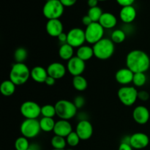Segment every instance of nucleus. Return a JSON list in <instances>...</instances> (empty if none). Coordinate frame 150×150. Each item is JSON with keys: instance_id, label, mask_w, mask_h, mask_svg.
Wrapping results in <instances>:
<instances>
[{"instance_id": "f257e3e1", "label": "nucleus", "mask_w": 150, "mask_h": 150, "mask_svg": "<svg viewBox=\"0 0 150 150\" xmlns=\"http://www.w3.org/2000/svg\"><path fill=\"white\" fill-rule=\"evenodd\" d=\"M126 65L134 73H145L150 67L149 57L142 50H133L127 54Z\"/></svg>"}, {"instance_id": "f03ea898", "label": "nucleus", "mask_w": 150, "mask_h": 150, "mask_svg": "<svg viewBox=\"0 0 150 150\" xmlns=\"http://www.w3.org/2000/svg\"><path fill=\"white\" fill-rule=\"evenodd\" d=\"M92 48L94 56L100 60H106L111 58L115 50L114 42L108 38H103L93 45Z\"/></svg>"}, {"instance_id": "7ed1b4c3", "label": "nucleus", "mask_w": 150, "mask_h": 150, "mask_svg": "<svg viewBox=\"0 0 150 150\" xmlns=\"http://www.w3.org/2000/svg\"><path fill=\"white\" fill-rule=\"evenodd\" d=\"M31 77V70L24 63H16L10 72V80L16 86L24 84Z\"/></svg>"}, {"instance_id": "20e7f679", "label": "nucleus", "mask_w": 150, "mask_h": 150, "mask_svg": "<svg viewBox=\"0 0 150 150\" xmlns=\"http://www.w3.org/2000/svg\"><path fill=\"white\" fill-rule=\"evenodd\" d=\"M57 115L60 120H69L76 115L77 109L74 103L67 100H60L55 104Z\"/></svg>"}, {"instance_id": "39448f33", "label": "nucleus", "mask_w": 150, "mask_h": 150, "mask_svg": "<svg viewBox=\"0 0 150 150\" xmlns=\"http://www.w3.org/2000/svg\"><path fill=\"white\" fill-rule=\"evenodd\" d=\"M64 7L59 0H48L42 8L43 16L48 20L59 19L64 13Z\"/></svg>"}, {"instance_id": "423d86ee", "label": "nucleus", "mask_w": 150, "mask_h": 150, "mask_svg": "<svg viewBox=\"0 0 150 150\" xmlns=\"http://www.w3.org/2000/svg\"><path fill=\"white\" fill-rule=\"evenodd\" d=\"M21 133L26 139H33L38 136L41 128L38 119H25L21 125Z\"/></svg>"}, {"instance_id": "0eeeda50", "label": "nucleus", "mask_w": 150, "mask_h": 150, "mask_svg": "<svg viewBox=\"0 0 150 150\" xmlns=\"http://www.w3.org/2000/svg\"><path fill=\"white\" fill-rule=\"evenodd\" d=\"M104 28L100 24L99 22H93L85 29L86 41L89 44L95 43L103 38Z\"/></svg>"}, {"instance_id": "6e6552de", "label": "nucleus", "mask_w": 150, "mask_h": 150, "mask_svg": "<svg viewBox=\"0 0 150 150\" xmlns=\"http://www.w3.org/2000/svg\"><path fill=\"white\" fill-rule=\"evenodd\" d=\"M137 89L133 86H123L118 91V98L123 105L126 106H131L138 99Z\"/></svg>"}, {"instance_id": "1a4fd4ad", "label": "nucleus", "mask_w": 150, "mask_h": 150, "mask_svg": "<svg viewBox=\"0 0 150 150\" xmlns=\"http://www.w3.org/2000/svg\"><path fill=\"white\" fill-rule=\"evenodd\" d=\"M20 111L25 119H38L41 114V107L34 101H26L21 105Z\"/></svg>"}, {"instance_id": "9d476101", "label": "nucleus", "mask_w": 150, "mask_h": 150, "mask_svg": "<svg viewBox=\"0 0 150 150\" xmlns=\"http://www.w3.org/2000/svg\"><path fill=\"white\" fill-rule=\"evenodd\" d=\"M67 43L73 48H78L82 46L86 41L85 31L81 28H73L67 32Z\"/></svg>"}, {"instance_id": "9b49d317", "label": "nucleus", "mask_w": 150, "mask_h": 150, "mask_svg": "<svg viewBox=\"0 0 150 150\" xmlns=\"http://www.w3.org/2000/svg\"><path fill=\"white\" fill-rule=\"evenodd\" d=\"M86 68L85 62L78 57H73L67 61V70L73 76V77L81 76Z\"/></svg>"}, {"instance_id": "f8f14e48", "label": "nucleus", "mask_w": 150, "mask_h": 150, "mask_svg": "<svg viewBox=\"0 0 150 150\" xmlns=\"http://www.w3.org/2000/svg\"><path fill=\"white\" fill-rule=\"evenodd\" d=\"M76 132L80 137L81 140H88L93 134V127L89 121L82 120L77 124Z\"/></svg>"}, {"instance_id": "ddd939ff", "label": "nucleus", "mask_w": 150, "mask_h": 150, "mask_svg": "<svg viewBox=\"0 0 150 150\" xmlns=\"http://www.w3.org/2000/svg\"><path fill=\"white\" fill-rule=\"evenodd\" d=\"M130 145L133 149H142L146 147L149 143V139L144 133H136L130 136Z\"/></svg>"}, {"instance_id": "4468645a", "label": "nucleus", "mask_w": 150, "mask_h": 150, "mask_svg": "<svg viewBox=\"0 0 150 150\" xmlns=\"http://www.w3.org/2000/svg\"><path fill=\"white\" fill-rule=\"evenodd\" d=\"M150 114L148 108L143 105L136 107L133 111V118L136 123L139 125H145L149 120Z\"/></svg>"}, {"instance_id": "2eb2a0df", "label": "nucleus", "mask_w": 150, "mask_h": 150, "mask_svg": "<svg viewBox=\"0 0 150 150\" xmlns=\"http://www.w3.org/2000/svg\"><path fill=\"white\" fill-rule=\"evenodd\" d=\"M45 29L50 36L58 38L59 35L63 32V24L59 19H51L47 22Z\"/></svg>"}, {"instance_id": "dca6fc26", "label": "nucleus", "mask_w": 150, "mask_h": 150, "mask_svg": "<svg viewBox=\"0 0 150 150\" xmlns=\"http://www.w3.org/2000/svg\"><path fill=\"white\" fill-rule=\"evenodd\" d=\"M71 132H73V127L68 120H60L56 122L54 133L56 136L66 138Z\"/></svg>"}, {"instance_id": "f3484780", "label": "nucleus", "mask_w": 150, "mask_h": 150, "mask_svg": "<svg viewBox=\"0 0 150 150\" xmlns=\"http://www.w3.org/2000/svg\"><path fill=\"white\" fill-rule=\"evenodd\" d=\"M66 71L67 68L65 66L60 62H53L47 67L48 76L54 78L56 80L64 77L66 74Z\"/></svg>"}, {"instance_id": "a211bd4d", "label": "nucleus", "mask_w": 150, "mask_h": 150, "mask_svg": "<svg viewBox=\"0 0 150 150\" xmlns=\"http://www.w3.org/2000/svg\"><path fill=\"white\" fill-rule=\"evenodd\" d=\"M134 73L127 67L121 68L116 73L115 79L119 83L122 85H127L132 83L133 80Z\"/></svg>"}, {"instance_id": "6ab92c4d", "label": "nucleus", "mask_w": 150, "mask_h": 150, "mask_svg": "<svg viewBox=\"0 0 150 150\" xmlns=\"http://www.w3.org/2000/svg\"><path fill=\"white\" fill-rule=\"evenodd\" d=\"M136 16H137V12L133 5L122 7L120 12V19L122 21L125 23H130L134 21Z\"/></svg>"}, {"instance_id": "aec40b11", "label": "nucleus", "mask_w": 150, "mask_h": 150, "mask_svg": "<svg viewBox=\"0 0 150 150\" xmlns=\"http://www.w3.org/2000/svg\"><path fill=\"white\" fill-rule=\"evenodd\" d=\"M48 76L46 69L41 66H36L31 70V78L38 83H45Z\"/></svg>"}, {"instance_id": "412c9836", "label": "nucleus", "mask_w": 150, "mask_h": 150, "mask_svg": "<svg viewBox=\"0 0 150 150\" xmlns=\"http://www.w3.org/2000/svg\"><path fill=\"white\" fill-rule=\"evenodd\" d=\"M99 23L104 29H112L117 23V17L111 13H103Z\"/></svg>"}, {"instance_id": "4be33fe9", "label": "nucleus", "mask_w": 150, "mask_h": 150, "mask_svg": "<svg viewBox=\"0 0 150 150\" xmlns=\"http://www.w3.org/2000/svg\"><path fill=\"white\" fill-rule=\"evenodd\" d=\"M77 56L79 58L82 59L83 61L86 62L87 60L91 59L94 56L93 48L88 45H82L79 47L77 50Z\"/></svg>"}, {"instance_id": "5701e85b", "label": "nucleus", "mask_w": 150, "mask_h": 150, "mask_svg": "<svg viewBox=\"0 0 150 150\" xmlns=\"http://www.w3.org/2000/svg\"><path fill=\"white\" fill-rule=\"evenodd\" d=\"M16 85L10 79L4 81L0 84V92L4 96H11L16 91Z\"/></svg>"}, {"instance_id": "b1692460", "label": "nucleus", "mask_w": 150, "mask_h": 150, "mask_svg": "<svg viewBox=\"0 0 150 150\" xmlns=\"http://www.w3.org/2000/svg\"><path fill=\"white\" fill-rule=\"evenodd\" d=\"M73 48H74L68 43L62 44L59 49V56L62 59L69 61L73 57V53H74Z\"/></svg>"}, {"instance_id": "393cba45", "label": "nucleus", "mask_w": 150, "mask_h": 150, "mask_svg": "<svg viewBox=\"0 0 150 150\" xmlns=\"http://www.w3.org/2000/svg\"><path fill=\"white\" fill-rule=\"evenodd\" d=\"M55 121L53 118H48V117H42L40 120V125L41 130L44 132L54 131V127H55Z\"/></svg>"}, {"instance_id": "a878e982", "label": "nucleus", "mask_w": 150, "mask_h": 150, "mask_svg": "<svg viewBox=\"0 0 150 150\" xmlns=\"http://www.w3.org/2000/svg\"><path fill=\"white\" fill-rule=\"evenodd\" d=\"M73 86L79 92H83L88 86L87 81L82 76H75L73 79Z\"/></svg>"}, {"instance_id": "bb28decb", "label": "nucleus", "mask_w": 150, "mask_h": 150, "mask_svg": "<svg viewBox=\"0 0 150 150\" xmlns=\"http://www.w3.org/2000/svg\"><path fill=\"white\" fill-rule=\"evenodd\" d=\"M51 146L54 147V149H64L66 145H67V141L65 138L59 136H54L51 139Z\"/></svg>"}, {"instance_id": "cd10ccee", "label": "nucleus", "mask_w": 150, "mask_h": 150, "mask_svg": "<svg viewBox=\"0 0 150 150\" xmlns=\"http://www.w3.org/2000/svg\"><path fill=\"white\" fill-rule=\"evenodd\" d=\"M28 57V52L26 48L23 47L18 48L15 51L14 59L16 63H23Z\"/></svg>"}, {"instance_id": "c85d7f7f", "label": "nucleus", "mask_w": 150, "mask_h": 150, "mask_svg": "<svg viewBox=\"0 0 150 150\" xmlns=\"http://www.w3.org/2000/svg\"><path fill=\"white\" fill-rule=\"evenodd\" d=\"M103 10L100 7H95L89 8L88 10L87 15L90 17L93 22H99L101 16L103 15Z\"/></svg>"}, {"instance_id": "c756f323", "label": "nucleus", "mask_w": 150, "mask_h": 150, "mask_svg": "<svg viewBox=\"0 0 150 150\" xmlns=\"http://www.w3.org/2000/svg\"><path fill=\"white\" fill-rule=\"evenodd\" d=\"M126 38V34L122 29H116L112 32L111 40L114 43H122Z\"/></svg>"}, {"instance_id": "7c9ffc66", "label": "nucleus", "mask_w": 150, "mask_h": 150, "mask_svg": "<svg viewBox=\"0 0 150 150\" xmlns=\"http://www.w3.org/2000/svg\"><path fill=\"white\" fill-rule=\"evenodd\" d=\"M41 114L42 117H48V118H54L55 115H57L56 112L55 105H45L41 107Z\"/></svg>"}, {"instance_id": "2f4dec72", "label": "nucleus", "mask_w": 150, "mask_h": 150, "mask_svg": "<svg viewBox=\"0 0 150 150\" xmlns=\"http://www.w3.org/2000/svg\"><path fill=\"white\" fill-rule=\"evenodd\" d=\"M29 145L30 144L28 141V139L24 136L18 138L15 142V148L16 150H27Z\"/></svg>"}, {"instance_id": "473e14b6", "label": "nucleus", "mask_w": 150, "mask_h": 150, "mask_svg": "<svg viewBox=\"0 0 150 150\" xmlns=\"http://www.w3.org/2000/svg\"><path fill=\"white\" fill-rule=\"evenodd\" d=\"M80 137L79 136V135L77 134L76 132H71L68 136L66 137V141H67V144L69 146H72V147H74V146H78V144L80 142Z\"/></svg>"}, {"instance_id": "72a5a7b5", "label": "nucleus", "mask_w": 150, "mask_h": 150, "mask_svg": "<svg viewBox=\"0 0 150 150\" xmlns=\"http://www.w3.org/2000/svg\"><path fill=\"white\" fill-rule=\"evenodd\" d=\"M146 76L145 73H134L133 83L136 86H142L146 83Z\"/></svg>"}, {"instance_id": "f704fd0d", "label": "nucleus", "mask_w": 150, "mask_h": 150, "mask_svg": "<svg viewBox=\"0 0 150 150\" xmlns=\"http://www.w3.org/2000/svg\"><path fill=\"white\" fill-rule=\"evenodd\" d=\"M74 104L77 108H81L85 105V99L83 96H79L76 97L74 99Z\"/></svg>"}, {"instance_id": "c9c22d12", "label": "nucleus", "mask_w": 150, "mask_h": 150, "mask_svg": "<svg viewBox=\"0 0 150 150\" xmlns=\"http://www.w3.org/2000/svg\"><path fill=\"white\" fill-rule=\"evenodd\" d=\"M138 98L142 101H146L149 100V95L146 91L142 90L140 92H139V93H138Z\"/></svg>"}, {"instance_id": "e433bc0d", "label": "nucleus", "mask_w": 150, "mask_h": 150, "mask_svg": "<svg viewBox=\"0 0 150 150\" xmlns=\"http://www.w3.org/2000/svg\"><path fill=\"white\" fill-rule=\"evenodd\" d=\"M116 1L122 7H126V6L133 5L136 0H116Z\"/></svg>"}, {"instance_id": "4c0bfd02", "label": "nucleus", "mask_w": 150, "mask_h": 150, "mask_svg": "<svg viewBox=\"0 0 150 150\" xmlns=\"http://www.w3.org/2000/svg\"><path fill=\"white\" fill-rule=\"evenodd\" d=\"M59 1L64 7H71L77 2V0H59Z\"/></svg>"}, {"instance_id": "58836bf2", "label": "nucleus", "mask_w": 150, "mask_h": 150, "mask_svg": "<svg viewBox=\"0 0 150 150\" xmlns=\"http://www.w3.org/2000/svg\"><path fill=\"white\" fill-rule=\"evenodd\" d=\"M82 23H83V25H85L86 26H89L91 23H93V21H92V20L90 18V17H89L88 15H86V16H84L82 18Z\"/></svg>"}, {"instance_id": "ea45409f", "label": "nucleus", "mask_w": 150, "mask_h": 150, "mask_svg": "<svg viewBox=\"0 0 150 150\" xmlns=\"http://www.w3.org/2000/svg\"><path fill=\"white\" fill-rule=\"evenodd\" d=\"M58 40H59L60 42H62V44L67 43V34L64 33V32H62L61 35H59Z\"/></svg>"}, {"instance_id": "a19ab883", "label": "nucleus", "mask_w": 150, "mask_h": 150, "mask_svg": "<svg viewBox=\"0 0 150 150\" xmlns=\"http://www.w3.org/2000/svg\"><path fill=\"white\" fill-rule=\"evenodd\" d=\"M133 148L132 147L131 145L129 144L121 143L119 146L118 150H133Z\"/></svg>"}, {"instance_id": "79ce46f5", "label": "nucleus", "mask_w": 150, "mask_h": 150, "mask_svg": "<svg viewBox=\"0 0 150 150\" xmlns=\"http://www.w3.org/2000/svg\"><path fill=\"white\" fill-rule=\"evenodd\" d=\"M55 82H56L55 79H54V78L48 76V77H47L46 80H45V83L46 85H48V86H53V85L55 84Z\"/></svg>"}, {"instance_id": "37998d69", "label": "nucleus", "mask_w": 150, "mask_h": 150, "mask_svg": "<svg viewBox=\"0 0 150 150\" xmlns=\"http://www.w3.org/2000/svg\"><path fill=\"white\" fill-rule=\"evenodd\" d=\"M98 1H99L98 0H87V4L89 7V8L98 7Z\"/></svg>"}, {"instance_id": "c03bdc74", "label": "nucleus", "mask_w": 150, "mask_h": 150, "mask_svg": "<svg viewBox=\"0 0 150 150\" xmlns=\"http://www.w3.org/2000/svg\"><path fill=\"white\" fill-rule=\"evenodd\" d=\"M27 150H40V146L38 144H31Z\"/></svg>"}, {"instance_id": "a18cd8bd", "label": "nucleus", "mask_w": 150, "mask_h": 150, "mask_svg": "<svg viewBox=\"0 0 150 150\" xmlns=\"http://www.w3.org/2000/svg\"><path fill=\"white\" fill-rule=\"evenodd\" d=\"M99 1H107V0H98Z\"/></svg>"}, {"instance_id": "49530a36", "label": "nucleus", "mask_w": 150, "mask_h": 150, "mask_svg": "<svg viewBox=\"0 0 150 150\" xmlns=\"http://www.w3.org/2000/svg\"><path fill=\"white\" fill-rule=\"evenodd\" d=\"M52 150H64V149H52Z\"/></svg>"}, {"instance_id": "de8ad7c7", "label": "nucleus", "mask_w": 150, "mask_h": 150, "mask_svg": "<svg viewBox=\"0 0 150 150\" xmlns=\"http://www.w3.org/2000/svg\"><path fill=\"white\" fill-rule=\"evenodd\" d=\"M66 150H73V149H66Z\"/></svg>"}]
</instances>
